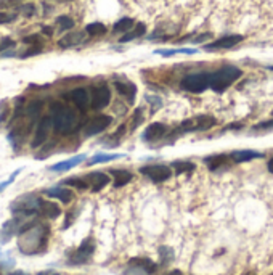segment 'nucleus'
I'll use <instances>...</instances> for the list:
<instances>
[{"label":"nucleus","mask_w":273,"mask_h":275,"mask_svg":"<svg viewBox=\"0 0 273 275\" xmlns=\"http://www.w3.org/2000/svg\"><path fill=\"white\" fill-rule=\"evenodd\" d=\"M50 227L39 221H26L18 234V249L24 256L42 254L48 246Z\"/></svg>","instance_id":"1"},{"label":"nucleus","mask_w":273,"mask_h":275,"mask_svg":"<svg viewBox=\"0 0 273 275\" xmlns=\"http://www.w3.org/2000/svg\"><path fill=\"white\" fill-rule=\"evenodd\" d=\"M48 114L52 118L53 131L60 134V136H71L81 126L77 113L71 106L64 105V103L53 102L50 105V113Z\"/></svg>","instance_id":"2"},{"label":"nucleus","mask_w":273,"mask_h":275,"mask_svg":"<svg viewBox=\"0 0 273 275\" xmlns=\"http://www.w3.org/2000/svg\"><path fill=\"white\" fill-rule=\"evenodd\" d=\"M243 76V71L238 66L227 65L222 66L220 69H217L214 72H209V87L220 94V92L227 90L233 82H236Z\"/></svg>","instance_id":"3"},{"label":"nucleus","mask_w":273,"mask_h":275,"mask_svg":"<svg viewBox=\"0 0 273 275\" xmlns=\"http://www.w3.org/2000/svg\"><path fill=\"white\" fill-rule=\"evenodd\" d=\"M42 203H44V200H42L39 195L24 193L11 203L10 211L13 212L15 216H23V217L39 216L42 209Z\"/></svg>","instance_id":"4"},{"label":"nucleus","mask_w":273,"mask_h":275,"mask_svg":"<svg viewBox=\"0 0 273 275\" xmlns=\"http://www.w3.org/2000/svg\"><path fill=\"white\" fill-rule=\"evenodd\" d=\"M217 124V121L214 116L209 114H201L196 116V118L186 119L185 122H182L179 126V134H188V132H199V131H209Z\"/></svg>","instance_id":"5"},{"label":"nucleus","mask_w":273,"mask_h":275,"mask_svg":"<svg viewBox=\"0 0 273 275\" xmlns=\"http://www.w3.org/2000/svg\"><path fill=\"white\" fill-rule=\"evenodd\" d=\"M93 253H95V240L92 237H87L86 240L79 244V248H76L74 251L71 253L69 259H68V264L69 266L87 264V262L92 259Z\"/></svg>","instance_id":"6"},{"label":"nucleus","mask_w":273,"mask_h":275,"mask_svg":"<svg viewBox=\"0 0 273 275\" xmlns=\"http://www.w3.org/2000/svg\"><path fill=\"white\" fill-rule=\"evenodd\" d=\"M157 271L156 262L148 258H133L125 264L122 275H153Z\"/></svg>","instance_id":"7"},{"label":"nucleus","mask_w":273,"mask_h":275,"mask_svg":"<svg viewBox=\"0 0 273 275\" xmlns=\"http://www.w3.org/2000/svg\"><path fill=\"white\" fill-rule=\"evenodd\" d=\"M180 87L191 94H201L209 87V72H195L185 76L182 79Z\"/></svg>","instance_id":"8"},{"label":"nucleus","mask_w":273,"mask_h":275,"mask_svg":"<svg viewBox=\"0 0 273 275\" xmlns=\"http://www.w3.org/2000/svg\"><path fill=\"white\" fill-rule=\"evenodd\" d=\"M52 129H53V124H52L50 114L42 116V118L39 119V122H37V126H35V131H34V137H32V142H31L32 148H39V146L44 145L47 142L48 136H50Z\"/></svg>","instance_id":"9"},{"label":"nucleus","mask_w":273,"mask_h":275,"mask_svg":"<svg viewBox=\"0 0 273 275\" xmlns=\"http://www.w3.org/2000/svg\"><path fill=\"white\" fill-rule=\"evenodd\" d=\"M140 172L148 177L151 182H166L171 179L172 175V171L169 166H164V164H148V166H143L140 168Z\"/></svg>","instance_id":"10"},{"label":"nucleus","mask_w":273,"mask_h":275,"mask_svg":"<svg viewBox=\"0 0 273 275\" xmlns=\"http://www.w3.org/2000/svg\"><path fill=\"white\" fill-rule=\"evenodd\" d=\"M111 102V90L108 89V85H96L90 92V108L92 109H103L109 105Z\"/></svg>","instance_id":"11"},{"label":"nucleus","mask_w":273,"mask_h":275,"mask_svg":"<svg viewBox=\"0 0 273 275\" xmlns=\"http://www.w3.org/2000/svg\"><path fill=\"white\" fill-rule=\"evenodd\" d=\"M113 118L108 114H98L92 118L86 126H84V134H86V137H93V136H98L105 129H108L109 126H111Z\"/></svg>","instance_id":"12"},{"label":"nucleus","mask_w":273,"mask_h":275,"mask_svg":"<svg viewBox=\"0 0 273 275\" xmlns=\"http://www.w3.org/2000/svg\"><path fill=\"white\" fill-rule=\"evenodd\" d=\"M24 222H26V217H23V216H15L13 219L5 222L2 225V229H0V243L2 244L8 243L15 235L20 234V229L23 227Z\"/></svg>","instance_id":"13"},{"label":"nucleus","mask_w":273,"mask_h":275,"mask_svg":"<svg viewBox=\"0 0 273 275\" xmlns=\"http://www.w3.org/2000/svg\"><path fill=\"white\" fill-rule=\"evenodd\" d=\"M68 97H69V100L76 105V108H79L81 111H87V109L90 108V92L86 87L72 89Z\"/></svg>","instance_id":"14"},{"label":"nucleus","mask_w":273,"mask_h":275,"mask_svg":"<svg viewBox=\"0 0 273 275\" xmlns=\"http://www.w3.org/2000/svg\"><path fill=\"white\" fill-rule=\"evenodd\" d=\"M240 42H243V35L233 34V35H225V37L211 42V44L204 45V50L214 52V50H223V48H232L235 45H238Z\"/></svg>","instance_id":"15"},{"label":"nucleus","mask_w":273,"mask_h":275,"mask_svg":"<svg viewBox=\"0 0 273 275\" xmlns=\"http://www.w3.org/2000/svg\"><path fill=\"white\" fill-rule=\"evenodd\" d=\"M166 132H167V127L162 122H153V124H150L145 129L143 140H147V142H157V140H161L166 136Z\"/></svg>","instance_id":"16"},{"label":"nucleus","mask_w":273,"mask_h":275,"mask_svg":"<svg viewBox=\"0 0 273 275\" xmlns=\"http://www.w3.org/2000/svg\"><path fill=\"white\" fill-rule=\"evenodd\" d=\"M86 180L89 182L90 190H92L93 193H96V192L103 190V188L108 185L111 179H109V175L105 174V172H92V174H89L86 177Z\"/></svg>","instance_id":"17"},{"label":"nucleus","mask_w":273,"mask_h":275,"mask_svg":"<svg viewBox=\"0 0 273 275\" xmlns=\"http://www.w3.org/2000/svg\"><path fill=\"white\" fill-rule=\"evenodd\" d=\"M84 40H86V33H82V31H72V33L66 34L64 37L58 40V45L60 48H71L82 44Z\"/></svg>","instance_id":"18"},{"label":"nucleus","mask_w":273,"mask_h":275,"mask_svg":"<svg viewBox=\"0 0 273 275\" xmlns=\"http://www.w3.org/2000/svg\"><path fill=\"white\" fill-rule=\"evenodd\" d=\"M47 197L50 198H57L61 201L63 205H69L72 200H74V193H72L69 188H63V187H53L48 188V190L44 192Z\"/></svg>","instance_id":"19"},{"label":"nucleus","mask_w":273,"mask_h":275,"mask_svg":"<svg viewBox=\"0 0 273 275\" xmlns=\"http://www.w3.org/2000/svg\"><path fill=\"white\" fill-rule=\"evenodd\" d=\"M228 156L233 163H247L252 160H257V158H262V153H259L256 150H236L230 153Z\"/></svg>","instance_id":"20"},{"label":"nucleus","mask_w":273,"mask_h":275,"mask_svg":"<svg viewBox=\"0 0 273 275\" xmlns=\"http://www.w3.org/2000/svg\"><path fill=\"white\" fill-rule=\"evenodd\" d=\"M86 155H77L74 158H71V160H66V161H61V163H57L53 164V166L48 168V171H52V172H64V171H69L72 168H76L77 164H81L86 161Z\"/></svg>","instance_id":"21"},{"label":"nucleus","mask_w":273,"mask_h":275,"mask_svg":"<svg viewBox=\"0 0 273 275\" xmlns=\"http://www.w3.org/2000/svg\"><path fill=\"white\" fill-rule=\"evenodd\" d=\"M230 160V156L225 155V153H222V155H212V156H208L204 158V164L208 166L211 171H217L218 168H225Z\"/></svg>","instance_id":"22"},{"label":"nucleus","mask_w":273,"mask_h":275,"mask_svg":"<svg viewBox=\"0 0 273 275\" xmlns=\"http://www.w3.org/2000/svg\"><path fill=\"white\" fill-rule=\"evenodd\" d=\"M111 175L114 177V187H124L127 185L132 179H133V174L130 171H125V169H111Z\"/></svg>","instance_id":"23"},{"label":"nucleus","mask_w":273,"mask_h":275,"mask_svg":"<svg viewBox=\"0 0 273 275\" xmlns=\"http://www.w3.org/2000/svg\"><path fill=\"white\" fill-rule=\"evenodd\" d=\"M114 85H116V89H118V92L121 95L125 97L129 102H133V99H135V95H137V87L132 82L116 81V82H114Z\"/></svg>","instance_id":"24"},{"label":"nucleus","mask_w":273,"mask_h":275,"mask_svg":"<svg viewBox=\"0 0 273 275\" xmlns=\"http://www.w3.org/2000/svg\"><path fill=\"white\" fill-rule=\"evenodd\" d=\"M61 214V209L57 203H52V201H44L42 203V209H40V216H44L47 219H57Z\"/></svg>","instance_id":"25"},{"label":"nucleus","mask_w":273,"mask_h":275,"mask_svg":"<svg viewBox=\"0 0 273 275\" xmlns=\"http://www.w3.org/2000/svg\"><path fill=\"white\" fill-rule=\"evenodd\" d=\"M145 31H147V26H145L143 23H138L135 24L129 33H127L122 39H121V42H129V40H133V39H138V37H142V35L145 34Z\"/></svg>","instance_id":"26"},{"label":"nucleus","mask_w":273,"mask_h":275,"mask_svg":"<svg viewBox=\"0 0 273 275\" xmlns=\"http://www.w3.org/2000/svg\"><path fill=\"white\" fill-rule=\"evenodd\" d=\"M42 109H44V102H42V100H34V102H31L28 105L26 116L29 119H34V118H37V116L42 113Z\"/></svg>","instance_id":"27"},{"label":"nucleus","mask_w":273,"mask_h":275,"mask_svg":"<svg viewBox=\"0 0 273 275\" xmlns=\"http://www.w3.org/2000/svg\"><path fill=\"white\" fill-rule=\"evenodd\" d=\"M16 266L15 258L10 253H3L0 249V271H11Z\"/></svg>","instance_id":"28"},{"label":"nucleus","mask_w":273,"mask_h":275,"mask_svg":"<svg viewBox=\"0 0 273 275\" xmlns=\"http://www.w3.org/2000/svg\"><path fill=\"white\" fill-rule=\"evenodd\" d=\"M154 53L161 55V57H174V55H179V53H185V55H193L196 53V48H167V50H156Z\"/></svg>","instance_id":"29"},{"label":"nucleus","mask_w":273,"mask_h":275,"mask_svg":"<svg viewBox=\"0 0 273 275\" xmlns=\"http://www.w3.org/2000/svg\"><path fill=\"white\" fill-rule=\"evenodd\" d=\"M122 156L124 155H116V153H113V155H95L87 161V164L89 166H93V164H100V163H109V161L119 160V158H122Z\"/></svg>","instance_id":"30"},{"label":"nucleus","mask_w":273,"mask_h":275,"mask_svg":"<svg viewBox=\"0 0 273 275\" xmlns=\"http://www.w3.org/2000/svg\"><path fill=\"white\" fill-rule=\"evenodd\" d=\"M86 33L92 37H98V35L106 34V26L101 23H90L86 26Z\"/></svg>","instance_id":"31"},{"label":"nucleus","mask_w":273,"mask_h":275,"mask_svg":"<svg viewBox=\"0 0 273 275\" xmlns=\"http://www.w3.org/2000/svg\"><path fill=\"white\" fill-rule=\"evenodd\" d=\"M133 24H135V21H133L132 18H122V20H119L116 24H114L113 31L114 33H129V31L133 28Z\"/></svg>","instance_id":"32"},{"label":"nucleus","mask_w":273,"mask_h":275,"mask_svg":"<svg viewBox=\"0 0 273 275\" xmlns=\"http://www.w3.org/2000/svg\"><path fill=\"white\" fill-rule=\"evenodd\" d=\"M63 185L74 187L79 188V190H86V188H89V182L86 179H79V177H69V179L63 180Z\"/></svg>","instance_id":"33"},{"label":"nucleus","mask_w":273,"mask_h":275,"mask_svg":"<svg viewBox=\"0 0 273 275\" xmlns=\"http://www.w3.org/2000/svg\"><path fill=\"white\" fill-rule=\"evenodd\" d=\"M172 168L177 171V174H185V172H191V171H195V164L193 163H188V161H175L172 163Z\"/></svg>","instance_id":"34"},{"label":"nucleus","mask_w":273,"mask_h":275,"mask_svg":"<svg viewBox=\"0 0 273 275\" xmlns=\"http://www.w3.org/2000/svg\"><path fill=\"white\" fill-rule=\"evenodd\" d=\"M57 24H58L60 31H69V29L74 28V20H72L71 16L63 15V16L57 18Z\"/></svg>","instance_id":"35"},{"label":"nucleus","mask_w":273,"mask_h":275,"mask_svg":"<svg viewBox=\"0 0 273 275\" xmlns=\"http://www.w3.org/2000/svg\"><path fill=\"white\" fill-rule=\"evenodd\" d=\"M21 171H23V168H18L16 171H13V172H11V175L8 177V179H7V180H5V182H2V183H0V193H2V192L5 190V188H8V187L11 185V183H13V182H15V179H16V177H18V175H20V174H21Z\"/></svg>","instance_id":"36"},{"label":"nucleus","mask_w":273,"mask_h":275,"mask_svg":"<svg viewBox=\"0 0 273 275\" xmlns=\"http://www.w3.org/2000/svg\"><path fill=\"white\" fill-rule=\"evenodd\" d=\"M35 5L34 3H23L21 7H20V13L23 16H26V18H32L35 15Z\"/></svg>","instance_id":"37"},{"label":"nucleus","mask_w":273,"mask_h":275,"mask_svg":"<svg viewBox=\"0 0 273 275\" xmlns=\"http://www.w3.org/2000/svg\"><path fill=\"white\" fill-rule=\"evenodd\" d=\"M159 256H161L162 264H167V262L172 261V249L162 246V248H159Z\"/></svg>","instance_id":"38"},{"label":"nucleus","mask_w":273,"mask_h":275,"mask_svg":"<svg viewBox=\"0 0 273 275\" xmlns=\"http://www.w3.org/2000/svg\"><path fill=\"white\" fill-rule=\"evenodd\" d=\"M16 20L15 13H7V11H0V24H8Z\"/></svg>","instance_id":"39"},{"label":"nucleus","mask_w":273,"mask_h":275,"mask_svg":"<svg viewBox=\"0 0 273 275\" xmlns=\"http://www.w3.org/2000/svg\"><path fill=\"white\" fill-rule=\"evenodd\" d=\"M142 113H143V109H142V108H138L137 111L133 113V119H135V121H133V124H132V131L135 129V127H137L138 124H140V121H143V116H142Z\"/></svg>","instance_id":"40"},{"label":"nucleus","mask_w":273,"mask_h":275,"mask_svg":"<svg viewBox=\"0 0 273 275\" xmlns=\"http://www.w3.org/2000/svg\"><path fill=\"white\" fill-rule=\"evenodd\" d=\"M40 52H42V45H35V47L29 48V50H28L26 53H23L21 57H23V58H28V57H32V55H37V53H40Z\"/></svg>","instance_id":"41"},{"label":"nucleus","mask_w":273,"mask_h":275,"mask_svg":"<svg viewBox=\"0 0 273 275\" xmlns=\"http://www.w3.org/2000/svg\"><path fill=\"white\" fill-rule=\"evenodd\" d=\"M23 42H26V44H34V45H40V37L37 34L34 35H28V37H24Z\"/></svg>","instance_id":"42"},{"label":"nucleus","mask_w":273,"mask_h":275,"mask_svg":"<svg viewBox=\"0 0 273 275\" xmlns=\"http://www.w3.org/2000/svg\"><path fill=\"white\" fill-rule=\"evenodd\" d=\"M8 47H15V40H11V39H3V42L0 44V52L7 50Z\"/></svg>","instance_id":"43"},{"label":"nucleus","mask_w":273,"mask_h":275,"mask_svg":"<svg viewBox=\"0 0 273 275\" xmlns=\"http://www.w3.org/2000/svg\"><path fill=\"white\" fill-rule=\"evenodd\" d=\"M254 129H273V119L272 121H265V122H260L257 124Z\"/></svg>","instance_id":"44"},{"label":"nucleus","mask_w":273,"mask_h":275,"mask_svg":"<svg viewBox=\"0 0 273 275\" xmlns=\"http://www.w3.org/2000/svg\"><path fill=\"white\" fill-rule=\"evenodd\" d=\"M74 217H76V214H74V212H72V211H71V212L68 214V221H66V222H64V225H63V229H68V227H69V225H71L72 222H74Z\"/></svg>","instance_id":"45"},{"label":"nucleus","mask_w":273,"mask_h":275,"mask_svg":"<svg viewBox=\"0 0 273 275\" xmlns=\"http://www.w3.org/2000/svg\"><path fill=\"white\" fill-rule=\"evenodd\" d=\"M37 275H61V274H58L55 271H44V272H39Z\"/></svg>","instance_id":"46"},{"label":"nucleus","mask_w":273,"mask_h":275,"mask_svg":"<svg viewBox=\"0 0 273 275\" xmlns=\"http://www.w3.org/2000/svg\"><path fill=\"white\" fill-rule=\"evenodd\" d=\"M8 275H29V274L23 272V271H13V272H8Z\"/></svg>","instance_id":"47"},{"label":"nucleus","mask_w":273,"mask_h":275,"mask_svg":"<svg viewBox=\"0 0 273 275\" xmlns=\"http://www.w3.org/2000/svg\"><path fill=\"white\" fill-rule=\"evenodd\" d=\"M42 31H44V34H47V35H52V34H53L52 28H44V29H42Z\"/></svg>","instance_id":"48"},{"label":"nucleus","mask_w":273,"mask_h":275,"mask_svg":"<svg viewBox=\"0 0 273 275\" xmlns=\"http://www.w3.org/2000/svg\"><path fill=\"white\" fill-rule=\"evenodd\" d=\"M269 171L273 174V158H270V161H269Z\"/></svg>","instance_id":"49"},{"label":"nucleus","mask_w":273,"mask_h":275,"mask_svg":"<svg viewBox=\"0 0 273 275\" xmlns=\"http://www.w3.org/2000/svg\"><path fill=\"white\" fill-rule=\"evenodd\" d=\"M166 275H183L180 271H172V272H169V274H166Z\"/></svg>","instance_id":"50"},{"label":"nucleus","mask_w":273,"mask_h":275,"mask_svg":"<svg viewBox=\"0 0 273 275\" xmlns=\"http://www.w3.org/2000/svg\"><path fill=\"white\" fill-rule=\"evenodd\" d=\"M244 275H257V274H254V272H247V274H244Z\"/></svg>","instance_id":"51"},{"label":"nucleus","mask_w":273,"mask_h":275,"mask_svg":"<svg viewBox=\"0 0 273 275\" xmlns=\"http://www.w3.org/2000/svg\"><path fill=\"white\" fill-rule=\"evenodd\" d=\"M60 2H69V0H60Z\"/></svg>","instance_id":"52"},{"label":"nucleus","mask_w":273,"mask_h":275,"mask_svg":"<svg viewBox=\"0 0 273 275\" xmlns=\"http://www.w3.org/2000/svg\"><path fill=\"white\" fill-rule=\"evenodd\" d=\"M270 275H273V274H270Z\"/></svg>","instance_id":"53"}]
</instances>
